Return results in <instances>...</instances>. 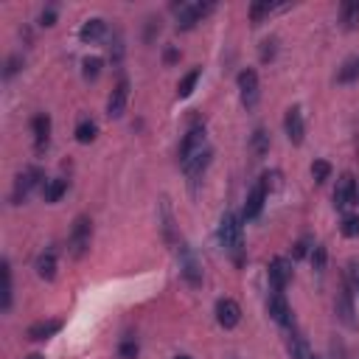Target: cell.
<instances>
[{
    "label": "cell",
    "mask_w": 359,
    "mask_h": 359,
    "mask_svg": "<svg viewBox=\"0 0 359 359\" xmlns=\"http://www.w3.org/2000/svg\"><path fill=\"white\" fill-rule=\"evenodd\" d=\"M266 311H269V317H272L278 325H283V328H294V317H292V309H289L283 292H278V289L269 292V297H266Z\"/></svg>",
    "instance_id": "8"
},
{
    "label": "cell",
    "mask_w": 359,
    "mask_h": 359,
    "mask_svg": "<svg viewBox=\"0 0 359 359\" xmlns=\"http://www.w3.org/2000/svg\"><path fill=\"white\" fill-rule=\"evenodd\" d=\"M216 6L213 3H182L180 14H177V28L180 31H191L196 22H202V17H208Z\"/></svg>",
    "instance_id": "6"
},
{
    "label": "cell",
    "mask_w": 359,
    "mask_h": 359,
    "mask_svg": "<svg viewBox=\"0 0 359 359\" xmlns=\"http://www.w3.org/2000/svg\"><path fill=\"white\" fill-rule=\"evenodd\" d=\"M252 151H255L258 157H264V154L269 151V135H266L264 129H255V135H252Z\"/></svg>",
    "instance_id": "30"
},
{
    "label": "cell",
    "mask_w": 359,
    "mask_h": 359,
    "mask_svg": "<svg viewBox=\"0 0 359 359\" xmlns=\"http://www.w3.org/2000/svg\"><path fill=\"white\" fill-rule=\"evenodd\" d=\"M219 241H222V247H224L236 261H241L244 227H241V216H238V213L227 210V213L222 216V222H219Z\"/></svg>",
    "instance_id": "1"
},
{
    "label": "cell",
    "mask_w": 359,
    "mask_h": 359,
    "mask_svg": "<svg viewBox=\"0 0 359 359\" xmlns=\"http://www.w3.org/2000/svg\"><path fill=\"white\" fill-rule=\"evenodd\" d=\"M171 210H168V205H163V230H165V238L171 241Z\"/></svg>",
    "instance_id": "38"
},
{
    "label": "cell",
    "mask_w": 359,
    "mask_h": 359,
    "mask_svg": "<svg viewBox=\"0 0 359 359\" xmlns=\"http://www.w3.org/2000/svg\"><path fill=\"white\" fill-rule=\"evenodd\" d=\"M202 149H208V143H205V126H202V123H194V126L185 132L182 143H180V165L188 163L191 157H196Z\"/></svg>",
    "instance_id": "7"
},
{
    "label": "cell",
    "mask_w": 359,
    "mask_h": 359,
    "mask_svg": "<svg viewBox=\"0 0 359 359\" xmlns=\"http://www.w3.org/2000/svg\"><path fill=\"white\" fill-rule=\"evenodd\" d=\"M309 359H320V356H314V353H311V356H309Z\"/></svg>",
    "instance_id": "44"
},
{
    "label": "cell",
    "mask_w": 359,
    "mask_h": 359,
    "mask_svg": "<svg viewBox=\"0 0 359 359\" xmlns=\"http://www.w3.org/2000/svg\"><path fill=\"white\" fill-rule=\"evenodd\" d=\"M339 230H342V236H348V238H351V236H359V216L348 213V216L342 219V227H339Z\"/></svg>",
    "instance_id": "32"
},
{
    "label": "cell",
    "mask_w": 359,
    "mask_h": 359,
    "mask_svg": "<svg viewBox=\"0 0 359 359\" xmlns=\"http://www.w3.org/2000/svg\"><path fill=\"white\" fill-rule=\"evenodd\" d=\"M180 275L185 278V283H188L191 289H199L202 280H205L202 261L196 258V252H194L188 244H180Z\"/></svg>",
    "instance_id": "2"
},
{
    "label": "cell",
    "mask_w": 359,
    "mask_h": 359,
    "mask_svg": "<svg viewBox=\"0 0 359 359\" xmlns=\"http://www.w3.org/2000/svg\"><path fill=\"white\" fill-rule=\"evenodd\" d=\"M272 56H275V39H264V42H261V59L269 62Z\"/></svg>",
    "instance_id": "36"
},
{
    "label": "cell",
    "mask_w": 359,
    "mask_h": 359,
    "mask_svg": "<svg viewBox=\"0 0 359 359\" xmlns=\"http://www.w3.org/2000/svg\"><path fill=\"white\" fill-rule=\"evenodd\" d=\"M109 53H112V65H121V56H123V39H121V31H115V39L109 45Z\"/></svg>",
    "instance_id": "35"
},
{
    "label": "cell",
    "mask_w": 359,
    "mask_h": 359,
    "mask_svg": "<svg viewBox=\"0 0 359 359\" xmlns=\"http://www.w3.org/2000/svg\"><path fill=\"white\" fill-rule=\"evenodd\" d=\"M65 191H67V182L65 180H48V185H45V202H59L65 196Z\"/></svg>",
    "instance_id": "26"
},
{
    "label": "cell",
    "mask_w": 359,
    "mask_h": 359,
    "mask_svg": "<svg viewBox=\"0 0 359 359\" xmlns=\"http://www.w3.org/2000/svg\"><path fill=\"white\" fill-rule=\"evenodd\" d=\"M238 95H241V104H244L247 109H255L261 90H258V73H255L252 67H244V70L238 73Z\"/></svg>",
    "instance_id": "9"
},
{
    "label": "cell",
    "mask_w": 359,
    "mask_h": 359,
    "mask_svg": "<svg viewBox=\"0 0 359 359\" xmlns=\"http://www.w3.org/2000/svg\"><path fill=\"white\" fill-rule=\"evenodd\" d=\"M59 328H62V320H39L28 328V339H36V342L50 339L53 334H59Z\"/></svg>",
    "instance_id": "19"
},
{
    "label": "cell",
    "mask_w": 359,
    "mask_h": 359,
    "mask_svg": "<svg viewBox=\"0 0 359 359\" xmlns=\"http://www.w3.org/2000/svg\"><path fill=\"white\" fill-rule=\"evenodd\" d=\"M36 275L42 280H53L56 278V252L53 250H45L39 258H36Z\"/></svg>",
    "instance_id": "20"
},
{
    "label": "cell",
    "mask_w": 359,
    "mask_h": 359,
    "mask_svg": "<svg viewBox=\"0 0 359 359\" xmlns=\"http://www.w3.org/2000/svg\"><path fill=\"white\" fill-rule=\"evenodd\" d=\"M20 65H22V56H11V59L6 62V79H11V76L20 70Z\"/></svg>",
    "instance_id": "37"
},
{
    "label": "cell",
    "mask_w": 359,
    "mask_h": 359,
    "mask_svg": "<svg viewBox=\"0 0 359 359\" xmlns=\"http://www.w3.org/2000/svg\"><path fill=\"white\" fill-rule=\"evenodd\" d=\"M216 323L222 328H236L241 323V306L233 297H222L216 303Z\"/></svg>",
    "instance_id": "12"
},
{
    "label": "cell",
    "mask_w": 359,
    "mask_h": 359,
    "mask_svg": "<svg viewBox=\"0 0 359 359\" xmlns=\"http://www.w3.org/2000/svg\"><path fill=\"white\" fill-rule=\"evenodd\" d=\"M118 356H121V359H135V356H137V342H135V339H123V342L118 345Z\"/></svg>",
    "instance_id": "34"
},
{
    "label": "cell",
    "mask_w": 359,
    "mask_h": 359,
    "mask_svg": "<svg viewBox=\"0 0 359 359\" xmlns=\"http://www.w3.org/2000/svg\"><path fill=\"white\" fill-rule=\"evenodd\" d=\"M90 238H93V222H90V216H76V222L70 227V236H67V247H70L73 258H81L87 252Z\"/></svg>",
    "instance_id": "3"
},
{
    "label": "cell",
    "mask_w": 359,
    "mask_h": 359,
    "mask_svg": "<svg viewBox=\"0 0 359 359\" xmlns=\"http://www.w3.org/2000/svg\"><path fill=\"white\" fill-rule=\"evenodd\" d=\"M334 311H337V320H339L345 328H356L353 289L348 286V280H345V278H342V283H339V292H337V300H334Z\"/></svg>",
    "instance_id": "4"
},
{
    "label": "cell",
    "mask_w": 359,
    "mask_h": 359,
    "mask_svg": "<svg viewBox=\"0 0 359 359\" xmlns=\"http://www.w3.org/2000/svg\"><path fill=\"white\" fill-rule=\"evenodd\" d=\"M283 129H286V137L292 146H300L303 137H306V123H303V109L300 107H289L286 115H283Z\"/></svg>",
    "instance_id": "10"
},
{
    "label": "cell",
    "mask_w": 359,
    "mask_h": 359,
    "mask_svg": "<svg viewBox=\"0 0 359 359\" xmlns=\"http://www.w3.org/2000/svg\"><path fill=\"white\" fill-rule=\"evenodd\" d=\"M266 278H269V286L272 289L283 292L286 283H289V278H292V264L286 258H272L269 266H266Z\"/></svg>",
    "instance_id": "14"
},
{
    "label": "cell",
    "mask_w": 359,
    "mask_h": 359,
    "mask_svg": "<svg viewBox=\"0 0 359 359\" xmlns=\"http://www.w3.org/2000/svg\"><path fill=\"white\" fill-rule=\"evenodd\" d=\"M126 98H129V79H118V84L112 87V93L107 98V115L121 118L126 109Z\"/></svg>",
    "instance_id": "13"
},
{
    "label": "cell",
    "mask_w": 359,
    "mask_h": 359,
    "mask_svg": "<svg viewBox=\"0 0 359 359\" xmlns=\"http://www.w3.org/2000/svg\"><path fill=\"white\" fill-rule=\"evenodd\" d=\"M311 177H314L317 185H323V182L331 177V163H328V160H314V163H311Z\"/></svg>",
    "instance_id": "28"
},
{
    "label": "cell",
    "mask_w": 359,
    "mask_h": 359,
    "mask_svg": "<svg viewBox=\"0 0 359 359\" xmlns=\"http://www.w3.org/2000/svg\"><path fill=\"white\" fill-rule=\"evenodd\" d=\"M264 202H266V182L261 180V182H255V185L250 188L247 202H244V210H241V219H244V222L258 219L261 210H264Z\"/></svg>",
    "instance_id": "11"
},
{
    "label": "cell",
    "mask_w": 359,
    "mask_h": 359,
    "mask_svg": "<svg viewBox=\"0 0 359 359\" xmlns=\"http://www.w3.org/2000/svg\"><path fill=\"white\" fill-rule=\"evenodd\" d=\"M306 250H309V238H300V241L294 244V250H292V258H303Z\"/></svg>",
    "instance_id": "39"
},
{
    "label": "cell",
    "mask_w": 359,
    "mask_h": 359,
    "mask_svg": "<svg viewBox=\"0 0 359 359\" xmlns=\"http://www.w3.org/2000/svg\"><path fill=\"white\" fill-rule=\"evenodd\" d=\"M345 280H348V286H351L353 292H359V258H353V261L348 264V272H345Z\"/></svg>",
    "instance_id": "33"
},
{
    "label": "cell",
    "mask_w": 359,
    "mask_h": 359,
    "mask_svg": "<svg viewBox=\"0 0 359 359\" xmlns=\"http://www.w3.org/2000/svg\"><path fill=\"white\" fill-rule=\"evenodd\" d=\"M210 157H213V151H210V149H202L196 157H191L188 163H182V171L188 174V180H191V182H194V180H199V177L205 174V168H208Z\"/></svg>",
    "instance_id": "17"
},
{
    "label": "cell",
    "mask_w": 359,
    "mask_h": 359,
    "mask_svg": "<svg viewBox=\"0 0 359 359\" xmlns=\"http://www.w3.org/2000/svg\"><path fill=\"white\" fill-rule=\"evenodd\" d=\"M356 79H359V56H351V59H345L342 67L337 70V81H339V84H351V81H356Z\"/></svg>",
    "instance_id": "22"
},
{
    "label": "cell",
    "mask_w": 359,
    "mask_h": 359,
    "mask_svg": "<svg viewBox=\"0 0 359 359\" xmlns=\"http://www.w3.org/2000/svg\"><path fill=\"white\" fill-rule=\"evenodd\" d=\"M39 182H42V168L28 165L25 171H20V174H17V180H14V188H11V202H14V205L25 202V199H28V194H31Z\"/></svg>",
    "instance_id": "5"
},
{
    "label": "cell",
    "mask_w": 359,
    "mask_h": 359,
    "mask_svg": "<svg viewBox=\"0 0 359 359\" xmlns=\"http://www.w3.org/2000/svg\"><path fill=\"white\" fill-rule=\"evenodd\" d=\"M177 56H180V53H177V50H174V48H168V50H165V56H163V59H165V65H171V62H177Z\"/></svg>",
    "instance_id": "41"
},
{
    "label": "cell",
    "mask_w": 359,
    "mask_h": 359,
    "mask_svg": "<svg viewBox=\"0 0 359 359\" xmlns=\"http://www.w3.org/2000/svg\"><path fill=\"white\" fill-rule=\"evenodd\" d=\"M104 34H107V22H104L101 17H90V20L79 28V39H81V42H98Z\"/></svg>",
    "instance_id": "18"
},
{
    "label": "cell",
    "mask_w": 359,
    "mask_h": 359,
    "mask_svg": "<svg viewBox=\"0 0 359 359\" xmlns=\"http://www.w3.org/2000/svg\"><path fill=\"white\" fill-rule=\"evenodd\" d=\"M53 20H56V11H53V8H45V11L39 14V22H42V25H53Z\"/></svg>",
    "instance_id": "40"
},
{
    "label": "cell",
    "mask_w": 359,
    "mask_h": 359,
    "mask_svg": "<svg viewBox=\"0 0 359 359\" xmlns=\"http://www.w3.org/2000/svg\"><path fill=\"white\" fill-rule=\"evenodd\" d=\"M342 25L345 28H353L359 22V3H342Z\"/></svg>",
    "instance_id": "29"
},
{
    "label": "cell",
    "mask_w": 359,
    "mask_h": 359,
    "mask_svg": "<svg viewBox=\"0 0 359 359\" xmlns=\"http://www.w3.org/2000/svg\"><path fill=\"white\" fill-rule=\"evenodd\" d=\"M31 132H34V149L42 154V151L48 149V143H50V118H48L45 112L34 115V121H31Z\"/></svg>",
    "instance_id": "16"
},
{
    "label": "cell",
    "mask_w": 359,
    "mask_h": 359,
    "mask_svg": "<svg viewBox=\"0 0 359 359\" xmlns=\"http://www.w3.org/2000/svg\"><path fill=\"white\" fill-rule=\"evenodd\" d=\"M101 65H104V62H101L98 56H87V59L81 62V67H84V70H81L84 79H87V81H95V79L101 76Z\"/></svg>",
    "instance_id": "27"
},
{
    "label": "cell",
    "mask_w": 359,
    "mask_h": 359,
    "mask_svg": "<svg viewBox=\"0 0 359 359\" xmlns=\"http://www.w3.org/2000/svg\"><path fill=\"white\" fill-rule=\"evenodd\" d=\"M325 258H328L325 247L323 244H314L311 247V266H314V272H323L325 269Z\"/></svg>",
    "instance_id": "31"
},
{
    "label": "cell",
    "mask_w": 359,
    "mask_h": 359,
    "mask_svg": "<svg viewBox=\"0 0 359 359\" xmlns=\"http://www.w3.org/2000/svg\"><path fill=\"white\" fill-rule=\"evenodd\" d=\"M174 359H191V356H188V353H177Z\"/></svg>",
    "instance_id": "42"
},
{
    "label": "cell",
    "mask_w": 359,
    "mask_h": 359,
    "mask_svg": "<svg viewBox=\"0 0 359 359\" xmlns=\"http://www.w3.org/2000/svg\"><path fill=\"white\" fill-rule=\"evenodd\" d=\"M199 76H202V70H199V67L188 70V73H185V76L180 79V84H177V95H180V98H188V95L194 93V87H196Z\"/></svg>",
    "instance_id": "23"
},
{
    "label": "cell",
    "mask_w": 359,
    "mask_h": 359,
    "mask_svg": "<svg viewBox=\"0 0 359 359\" xmlns=\"http://www.w3.org/2000/svg\"><path fill=\"white\" fill-rule=\"evenodd\" d=\"M272 11H275V3H269V0L252 3V6H250V22H252V25H261L264 17H269Z\"/></svg>",
    "instance_id": "24"
},
{
    "label": "cell",
    "mask_w": 359,
    "mask_h": 359,
    "mask_svg": "<svg viewBox=\"0 0 359 359\" xmlns=\"http://www.w3.org/2000/svg\"><path fill=\"white\" fill-rule=\"evenodd\" d=\"M353 199H356V182H353L351 174H342L337 180V188H334V208L337 210H345Z\"/></svg>",
    "instance_id": "15"
},
{
    "label": "cell",
    "mask_w": 359,
    "mask_h": 359,
    "mask_svg": "<svg viewBox=\"0 0 359 359\" xmlns=\"http://www.w3.org/2000/svg\"><path fill=\"white\" fill-rule=\"evenodd\" d=\"M95 135H98L95 121H81V123L76 126V140H79V143H93Z\"/></svg>",
    "instance_id": "25"
},
{
    "label": "cell",
    "mask_w": 359,
    "mask_h": 359,
    "mask_svg": "<svg viewBox=\"0 0 359 359\" xmlns=\"http://www.w3.org/2000/svg\"><path fill=\"white\" fill-rule=\"evenodd\" d=\"M0 275H3V297H0V309L3 311H8L11 309V264L3 258V264H0Z\"/></svg>",
    "instance_id": "21"
},
{
    "label": "cell",
    "mask_w": 359,
    "mask_h": 359,
    "mask_svg": "<svg viewBox=\"0 0 359 359\" xmlns=\"http://www.w3.org/2000/svg\"><path fill=\"white\" fill-rule=\"evenodd\" d=\"M25 359H42V356H39V353H28Z\"/></svg>",
    "instance_id": "43"
}]
</instances>
